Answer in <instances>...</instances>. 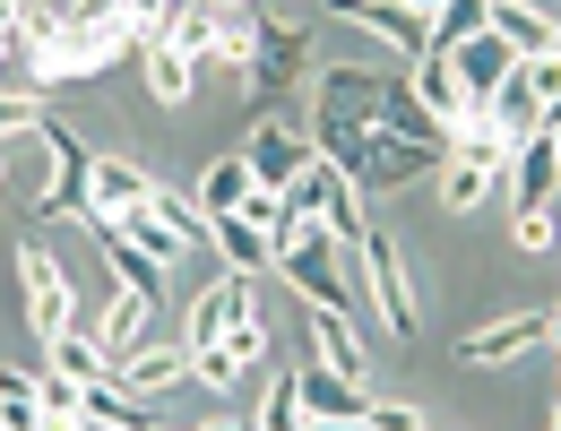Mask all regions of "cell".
I'll use <instances>...</instances> for the list:
<instances>
[{"label":"cell","mask_w":561,"mask_h":431,"mask_svg":"<svg viewBox=\"0 0 561 431\" xmlns=\"http://www.w3.org/2000/svg\"><path fill=\"white\" fill-rule=\"evenodd\" d=\"M277 268H285V286L302 293V302H320V311H354V277L337 268V233H329L320 215L277 224Z\"/></svg>","instance_id":"cell-1"},{"label":"cell","mask_w":561,"mask_h":431,"mask_svg":"<svg viewBox=\"0 0 561 431\" xmlns=\"http://www.w3.org/2000/svg\"><path fill=\"white\" fill-rule=\"evenodd\" d=\"M302 61H311V35H302V26H268V18H260V35H251V53H242V86H251V104L268 113L277 95H294V78H302Z\"/></svg>","instance_id":"cell-2"},{"label":"cell","mask_w":561,"mask_h":431,"mask_svg":"<svg viewBox=\"0 0 561 431\" xmlns=\"http://www.w3.org/2000/svg\"><path fill=\"white\" fill-rule=\"evenodd\" d=\"M294 199H302V215H320L329 233H337V251H363V233H371V215H363V182L354 173H337L329 155L294 182Z\"/></svg>","instance_id":"cell-3"},{"label":"cell","mask_w":561,"mask_h":431,"mask_svg":"<svg viewBox=\"0 0 561 431\" xmlns=\"http://www.w3.org/2000/svg\"><path fill=\"white\" fill-rule=\"evenodd\" d=\"M242 155H251V182L294 190V182L320 164V139H311V130H294V121H277V113H260V130L242 139Z\"/></svg>","instance_id":"cell-4"},{"label":"cell","mask_w":561,"mask_h":431,"mask_svg":"<svg viewBox=\"0 0 561 431\" xmlns=\"http://www.w3.org/2000/svg\"><path fill=\"white\" fill-rule=\"evenodd\" d=\"M26 139H44V155H53V182H44V199H35V215H44V224H61V215H78V208H87V164H95V155H87V147H78L70 130L53 121V113H35V130H26Z\"/></svg>","instance_id":"cell-5"},{"label":"cell","mask_w":561,"mask_h":431,"mask_svg":"<svg viewBox=\"0 0 561 431\" xmlns=\"http://www.w3.org/2000/svg\"><path fill=\"white\" fill-rule=\"evenodd\" d=\"M363 286L380 302V319H389V337H415V293H407V259H398V242L371 224L363 233Z\"/></svg>","instance_id":"cell-6"},{"label":"cell","mask_w":561,"mask_h":431,"mask_svg":"<svg viewBox=\"0 0 561 431\" xmlns=\"http://www.w3.org/2000/svg\"><path fill=\"white\" fill-rule=\"evenodd\" d=\"M329 9H337V18H354V26H371L398 61H423V53H432V18H423V9H407V0H329Z\"/></svg>","instance_id":"cell-7"},{"label":"cell","mask_w":561,"mask_h":431,"mask_svg":"<svg viewBox=\"0 0 561 431\" xmlns=\"http://www.w3.org/2000/svg\"><path fill=\"white\" fill-rule=\"evenodd\" d=\"M18 277H26V328H35L44 346H53V337H70V277H61L35 242L18 251Z\"/></svg>","instance_id":"cell-8"},{"label":"cell","mask_w":561,"mask_h":431,"mask_svg":"<svg viewBox=\"0 0 561 431\" xmlns=\"http://www.w3.org/2000/svg\"><path fill=\"white\" fill-rule=\"evenodd\" d=\"M294 388H302V415H311V423H363V415H371V388H363V380H346L337 362L294 371Z\"/></svg>","instance_id":"cell-9"},{"label":"cell","mask_w":561,"mask_h":431,"mask_svg":"<svg viewBox=\"0 0 561 431\" xmlns=\"http://www.w3.org/2000/svg\"><path fill=\"white\" fill-rule=\"evenodd\" d=\"M440 61H449V70H458V86L476 95V113H484V104H492V86H501V78L518 70V53H510V44L492 35V18H484V26H476V35H467V44H449Z\"/></svg>","instance_id":"cell-10"},{"label":"cell","mask_w":561,"mask_h":431,"mask_svg":"<svg viewBox=\"0 0 561 431\" xmlns=\"http://www.w3.org/2000/svg\"><path fill=\"white\" fill-rule=\"evenodd\" d=\"M242 311H251V277H242V268H225V286H208L199 302H191V337H182V346H191V354L225 346V328H233Z\"/></svg>","instance_id":"cell-11"},{"label":"cell","mask_w":561,"mask_h":431,"mask_svg":"<svg viewBox=\"0 0 561 431\" xmlns=\"http://www.w3.org/2000/svg\"><path fill=\"white\" fill-rule=\"evenodd\" d=\"M545 337H553V311H518V319H492V328H476V337H467V346H458V354L467 362H510V354H527V346H545Z\"/></svg>","instance_id":"cell-12"},{"label":"cell","mask_w":561,"mask_h":431,"mask_svg":"<svg viewBox=\"0 0 561 431\" xmlns=\"http://www.w3.org/2000/svg\"><path fill=\"white\" fill-rule=\"evenodd\" d=\"M492 35H501L518 61H545V53H561V26L536 9V0H492Z\"/></svg>","instance_id":"cell-13"},{"label":"cell","mask_w":561,"mask_h":431,"mask_svg":"<svg viewBox=\"0 0 561 431\" xmlns=\"http://www.w3.org/2000/svg\"><path fill=\"white\" fill-rule=\"evenodd\" d=\"M216 251H225V268H242V277H268V268H277V242H268V224H251L242 208L216 215Z\"/></svg>","instance_id":"cell-14"},{"label":"cell","mask_w":561,"mask_h":431,"mask_svg":"<svg viewBox=\"0 0 561 431\" xmlns=\"http://www.w3.org/2000/svg\"><path fill=\"white\" fill-rule=\"evenodd\" d=\"M492 130H510V139H527V130H536V121H545V86H536V70H527V61H518V70L501 78V86H492Z\"/></svg>","instance_id":"cell-15"},{"label":"cell","mask_w":561,"mask_h":431,"mask_svg":"<svg viewBox=\"0 0 561 431\" xmlns=\"http://www.w3.org/2000/svg\"><path fill=\"white\" fill-rule=\"evenodd\" d=\"M147 190H156V182H147L139 164H122V155H95V164H87V208H95V215L139 208Z\"/></svg>","instance_id":"cell-16"},{"label":"cell","mask_w":561,"mask_h":431,"mask_svg":"<svg viewBox=\"0 0 561 431\" xmlns=\"http://www.w3.org/2000/svg\"><path fill=\"white\" fill-rule=\"evenodd\" d=\"M510 182H518V208H553V190H561L553 130H527V139H518V164H510Z\"/></svg>","instance_id":"cell-17"},{"label":"cell","mask_w":561,"mask_h":431,"mask_svg":"<svg viewBox=\"0 0 561 431\" xmlns=\"http://www.w3.org/2000/svg\"><path fill=\"white\" fill-rule=\"evenodd\" d=\"M407 86H415V95L432 104V113H440V121H449V130H458V121H476V95L458 86V70H449L440 53H423L415 70H407Z\"/></svg>","instance_id":"cell-18"},{"label":"cell","mask_w":561,"mask_h":431,"mask_svg":"<svg viewBox=\"0 0 561 431\" xmlns=\"http://www.w3.org/2000/svg\"><path fill=\"white\" fill-rule=\"evenodd\" d=\"M380 86H389V78L380 70H329L320 78V113H346V121H380Z\"/></svg>","instance_id":"cell-19"},{"label":"cell","mask_w":561,"mask_h":431,"mask_svg":"<svg viewBox=\"0 0 561 431\" xmlns=\"http://www.w3.org/2000/svg\"><path fill=\"white\" fill-rule=\"evenodd\" d=\"M311 139H320V155H329L337 173H354V182H363V164H371L380 130H371V121H346V113H320V121H311Z\"/></svg>","instance_id":"cell-20"},{"label":"cell","mask_w":561,"mask_h":431,"mask_svg":"<svg viewBox=\"0 0 561 431\" xmlns=\"http://www.w3.org/2000/svg\"><path fill=\"white\" fill-rule=\"evenodd\" d=\"M173 380H191V346H130V354H122V388H130V397H156V388H173Z\"/></svg>","instance_id":"cell-21"},{"label":"cell","mask_w":561,"mask_h":431,"mask_svg":"<svg viewBox=\"0 0 561 431\" xmlns=\"http://www.w3.org/2000/svg\"><path fill=\"white\" fill-rule=\"evenodd\" d=\"M311 337H320V362H337L346 380H363V371H371V354H363V328H354V311H320V302H311Z\"/></svg>","instance_id":"cell-22"},{"label":"cell","mask_w":561,"mask_h":431,"mask_svg":"<svg viewBox=\"0 0 561 431\" xmlns=\"http://www.w3.org/2000/svg\"><path fill=\"white\" fill-rule=\"evenodd\" d=\"M242 199H251V155L233 147V155H216L208 173H199V208L225 215V208H242Z\"/></svg>","instance_id":"cell-23"},{"label":"cell","mask_w":561,"mask_h":431,"mask_svg":"<svg viewBox=\"0 0 561 431\" xmlns=\"http://www.w3.org/2000/svg\"><path fill=\"white\" fill-rule=\"evenodd\" d=\"M492 182H501V173H492V164H476V155H458V147L440 155V199H449V208H484Z\"/></svg>","instance_id":"cell-24"},{"label":"cell","mask_w":561,"mask_h":431,"mask_svg":"<svg viewBox=\"0 0 561 431\" xmlns=\"http://www.w3.org/2000/svg\"><path fill=\"white\" fill-rule=\"evenodd\" d=\"M122 233H130V242H139L147 259H164V268H173V259H182V251H191V242H182V233H173V224H164V215L147 208V199H139V208H122Z\"/></svg>","instance_id":"cell-25"},{"label":"cell","mask_w":561,"mask_h":431,"mask_svg":"<svg viewBox=\"0 0 561 431\" xmlns=\"http://www.w3.org/2000/svg\"><path fill=\"white\" fill-rule=\"evenodd\" d=\"M191 70H199L191 53L156 44V53H147V86H156V104H191Z\"/></svg>","instance_id":"cell-26"},{"label":"cell","mask_w":561,"mask_h":431,"mask_svg":"<svg viewBox=\"0 0 561 431\" xmlns=\"http://www.w3.org/2000/svg\"><path fill=\"white\" fill-rule=\"evenodd\" d=\"M492 18V0H440L432 9V53H449V44H467L476 26Z\"/></svg>","instance_id":"cell-27"},{"label":"cell","mask_w":561,"mask_h":431,"mask_svg":"<svg viewBox=\"0 0 561 431\" xmlns=\"http://www.w3.org/2000/svg\"><path fill=\"white\" fill-rule=\"evenodd\" d=\"M164 44H173V53H191V61H208V53H216V9H208V0H199V9H182V18L164 26Z\"/></svg>","instance_id":"cell-28"},{"label":"cell","mask_w":561,"mask_h":431,"mask_svg":"<svg viewBox=\"0 0 561 431\" xmlns=\"http://www.w3.org/2000/svg\"><path fill=\"white\" fill-rule=\"evenodd\" d=\"M251 423H260V431H294V423H311V415H302V388H294V371H285V380H268V397H260V415H251Z\"/></svg>","instance_id":"cell-29"},{"label":"cell","mask_w":561,"mask_h":431,"mask_svg":"<svg viewBox=\"0 0 561 431\" xmlns=\"http://www.w3.org/2000/svg\"><path fill=\"white\" fill-rule=\"evenodd\" d=\"M147 319H156V302H147V293H122V302H113V319H104V346H122V354H130Z\"/></svg>","instance_id":"cell-30"},{"label":"cell","mask_w":561,"mask_h":431,"mask_svg":"<svg viewBox=\"0 0 561 431\" xmlns=\"http://www.w3.org/2000/svg\"><path fill=\"white\" fill-rule=\"evenodd\" d=\"M35 397H44V415H53V423H87V415H78V380L61 371V362L35 380Z\"/></svg>","instance_id":"cell-31"},{"label":"cell","mask_w":561,"mask_h":431,"mask_svg":"<svg viewBox=\"0 0 561 431\" xmlns=\"http://www.w3.org/2000/svg\"><path fill=\"white\" fill-rule=\"evenodd\" d=\"M53 362H61V371H70L78 388H87V380H104V354H95V346H87V337H78V328H70V337H53Z\"/></svg>","instance_id":"cell-32"},{"label":"cell","mask_w":561,"mask_h":431,"mask_svg":"<svg viewBox=\"0 0 561 431\" xmlns=\"http://www.w3.org/2000/svg\"><path fill=\"white\" fill-rule=\"evenodd\" d=\"M122 18H130V0H70V35H104Z\"/></svg>","instance_id":"cell-33"},{"label":"cell","mask_w":561,"mask_h":431,"mask_svg":"<svg viewBox=\"0 0 561 431\" xmlns=\"http://www.w3.org/2000/svg\"><path fill=\"white\" fill-rule=\"evenodd\" d=\"M130 26H139V44L156 53V44H164V26H173V0H130Z\"/></svg>","instance_id":"cell-34"},{"label":"cell","mask_w":561,"mask_h":431,"mask_svg":"<svg viewBox=\"0 0 561 431\" xmlns=\"http://www.w3.org/2000/svg\"><path fill=\"white\" fill-rule=\"evenodd\" d=\"M518 251H553V208H518Z\"/></svg>","instance_id":"cell-35"},{"label":"cell","mask_w":561,"mask_h":431,"mask_svg":"<svg viewBox=\"0 0 561 431\" xmlns=\"http://www.w3.org/2000/svg\"><path fill=\"white\" fill-rule=\"evenodd\" d=\"M35 113H44L35 95H9V86H0V139H9V130H35Z\"/></svg>","instance_id":"cell-36"},{"label":"cell","mask_w":561,"mask_h":431,"mask_svg":"<svg viewBox=\"0 0 561 431\" xmlns=\"http://www.w3.org/2000/svg\"><path fill=\"white\" fill-rule=\"evenodd\" d=\"M363 423H380V431H415L423 415H415V406H371V415H363Z\"/></svg>","instance_id":"cell-37"},{"label":"cell","mask_w":561,"mask_h":431,"mask_svg":"<svg viewBox=\"0 0 561 431\" xmlns=\"http://www.w3.org/2000/svg\"><path fill=\"white\" fill-rule=\"evenodd\" d=\"M536 130H561V86L545 95V121H536Z\"/></svg>","instance_id":"cell-38"},{"label":"cell","mask_w":561,"mask_h":431,"mask_svg":"<svg viewBox=\"0 0 561 431\" xmlns=\"http://www.w3.org/2000/svg\"><path fill=\"white\" fill-rule=\"evenodd\" d=\"M9 26H18V9H0V35H9Z\"/></svg>","instance_id":"cell-39"},{"label":"cell","mask_w":561,"mask_h":431,"mask_svg":"<svg viewBox=\"0 0 561 431\" xmlns=\"http://www.w3.org/2000/svg\"><path fill=\"white\" fill-rule=\"evenodd\" d=\"M407 9H423V18H432V9H440V0H407Z\"/></svg>","instance_id":"cell-40"},{"label":"cell","mask_w":561,"mask_h":431,"mask_svg":"<svg viewBox=\"0 0 561 431\" xmlns=\"http://www.w3.org/2000/svg\"><path fill=\"white\" fill-rule=\"evenodd\" d=\"M0 9H18V18H26V0H0Z\"/></svg>","instance_id":"cell-41"},{"label":"cell","mask_w":561,"mask_h":431,"mask_svg":"<svg viewBox=\"0 0 561 431\" xmlns=\"http://www.w3.org/2000/svg\"><path fill=\"white\" fill-rule=\"evenodd\" d=\"M208 9H242V0H208Z\"/></svg>","instance_id":"cell-42"},{"label":"cell","mask_w":561,"mask_h":431,"mask_svg":"<svg viewBox=\"0 0 561 431\" xmlns=\"http://www.w3.org/2000/svg\"><path fill=\"white\" fill-rule=\"evenodd\" d=\"M553 164H561V130H553Z\"/></svg>","instance_id":"cell-43"},{"label":"cell","mask_w":561,"mask_h":431,"mask_svg":"<svg viewBox=\"0 0 561 431\" xmlns=\"http://www.w3.org/2000/svg\"><path fill=\"white\" fill-rule=\"evenodd\" d=\"M553 337H561V311H553Z\"/></svg>","instance_id":"cell-44"},{"label":"cell","mask_w":561,"mask_h":431,"mask_svg":"<svg viewBox=\"0 0 561 431\" xmlns=\"http://www.w3.org/2000/svg\"><path fill=\"white\" fill-rule=\"evenodd\" d=\"M0 182H9V173H0Z\"/></svg>","instance_id":"cell-45"}]
</instances>
